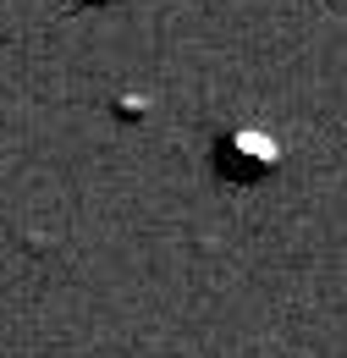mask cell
Segmentation results:
<instances>
[{
    "mask_svg": "<svg viewBox=\"0 0 347 358\" xmlns=\"http://www.w3.org/2000/svg\"><path fill=\"white\" fill-rule=\"evenodd\" d=\"M276 160H281V149H276V138L264 133V127H232V133L215 143V171L226 182H260L276 171Z\"/></svg>",
    "mask_w": 347,
    "mask_h": 358,
    "instance_id": "obj_1",
    "label": "cell"
}]
</instances>
